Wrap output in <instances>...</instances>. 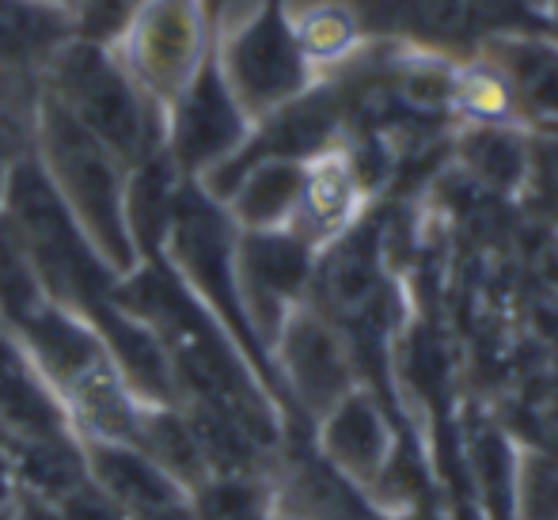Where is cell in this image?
<instances>
[{
    "mask_svg": "<svg viewBox=\"0 0 558 520\" xmlns=\"http://www.w3.org/2000/svg\"><path fill=\"white\" fill-rule=\"evenodd\" d=\"M35 160L107 270L118 281L130 278L141 266L130 225H125V171L130 168L88 130H81L46 92L38 107Z\"/></svg>",
    "mask_w": 558,
    "mask_h": 520,
    "instance_id": "cell-1",
    "label": "cell"
},
{
    "mask_svg": "<svg viewBox=\"0 0 558 520\" xmlns=\"http://www.w3.org/2000/svg\"><path fill=\"white\" fill-rule=\"evenodd\" d=\"M43 92L125 168L163 148V110L133 84L107 46L69 43L43 73Z\"/></svg>",
    "mask_w": 558,
    "mask_h": 520,
    "instance_id": "cell-2",
    "label": "cell"
},
{
    "mask_svg": "<svg viewBox=\"0 0 558 520\" xmlns=\"http://www.w3.org/2000/svg\"><path fill=\"white\" fill-rule=\"evenodd\" d=\"M214 58L228 92L251 122L274 114L312 88V65L281 0H258L247 15H240L225 31V43Z\"/></svg>",
    "mask_w": 558,
    "mask_h": 520,
    "instance_id": "cell-3",
    "label": "cell"
},
{
    "mask_svg": "<svg viewBox=\"0 0 558 520\" xmlns=\"http://www.w3.org/2000/svg\"><path fill=\"white\" fill-rule=\"evenodd\" d=\"M281 399L289 411V433H312L342 396L357 388V358L345 335L312 301L286 315L270 346Z\"/></svg>",
    "mask_w": 558,
    "mask_h": 520,
    "instance_id": "cell-4",
    "label": "cell"
},
{
    "mask_svg": "<svg viewBox=\"0 0 558 520\" xmlns=\"http://www.w3.org/2000/svg\"><path fill=\"white\" fill-rule=\"evenodd\" d=\"M316 255L319 251L289 228L235 235V281H240L243 312H247L251 330L266 353H270L286 315L308 301Z\"/></svg>",
    "mask_w": 558,
    "mask_h": 520,
    "instance_id": "cell-5",
    "label": "cell"
},
{
    "mask_svg": "<svg viewBox=\"0 0 558 520\" xmlns=\"http://www.w3.org/2000/svg\"><path fill=\"white\" fill-rule=\"evenodd\" d=\"M251 118L228 92L217 58L206 53L175 104L163 110V153L183 179H202L247 141Z\"/></svg>",
    "mask_w": 558,
    "mask_h": 520,
    "instance_id": "cell-6",
    "label": "cell"
},
{
    "mask_svg": "<svg viewBox=\"0 0 558 520\" xmlns=\"http://www.w3.org/2000/svg\"><path fill=\"white\" fill-rule=\"evenodd\" d=\"M266 491L281 520H396L319 452L312 433H286L266 468Z\"/></svg>",
    "mask_w": 558,
    "mask_h": 520,
    "instance_id": "cell-7",
    "label": "cell"
},
{
    "mask_svg": "<svg viewBox=\"0 0 558 520\" xmlns=\"http://www.w3.org/2000/svg\"><path fill=\"white\" fill-rule=\"evenodd\" d=\"M118 38L130 46V53L118 58L122 69L160 110L175 104L206 61L198 0H148Z\"/></svg>",
    "mask_w": 558,
    "mask_h": 520,
    "instance_id": "cell-8",
    "label": "cell"
},
{
    "mask_svg": "<svg viewBox=\"0 0 558 520\" xmlns=\"http://www.w3.org/2000/svg\"><path fill=\"white\" fill-rule=\"evenodd\" d=\"M312 440L342 475L361 483L368 494L380 486V479L388 475L391 460H396L391 418L384 411L380 396L361 388V384L312 425Z\"/></svg>",
    "mask_w": 558,
    "mask_h": 520,
    "instance_id": "cell-9",
    "label": "cell"
},
{
    "mask_svg": "<svg viewBox=\"0 0 558 520\" xmlns=\"http://www.w3.org/2000/svg\"><path fill=\"white\" fill-rule=\"evenodd\" d=\"M0 430L8 440H81L31 353L0 327Z\"/></svg>",
    "mask_w": 558,
    "mask_h": 520,
    "instance_id": "cell-10",
    "label": "cell"
},
{
    "mask_svg": "<svg viewBox=\"0 0 558 520\" xmlns=\"http://www.w3.org/2000/svg\"><path fill=\"white\" fill-rule=\"evenodd\" d=\"M84 463H88V479L104 494H111L118 506L133 520H145L163 509H175L186 501V491L137 445L125 440H81Z\"/></svg>",
    "mask_w": 558,
    "mask_h": 520,
    "instance_id": "cell-11",
    "label": "cell"
},
{
    "mask_svg": "<svg viewBox=\"0 0 558 520\" xmlns=\"http://www.w3.org/2000/svg\"><path fill=\"white\" fill-rule=\"evenodd\" d=\"M361 194H365V186H361L350 156L327 148L324 156L308 160V168H304V191L293 220H289V232H296L316 251L331 247L338 235L350 232L353 220H357Z\"/></svg>",
    "mask_w": 558,
    "mask_h": 520,
    "instance_id": "cell-12",
    "label": "cell"
},
{
    "mask_svg": "<svg viewBox=\"0 0 558 520\" xmlns=\"http://www.w3.org/2000/svg\"><path fill=\"white\" fill-rule=\"evenodd\" d=\"M76 43V8L58 0H0V73L43 76Z\"/></svg>",
    "mask_w": 558,
    "mask_h": 520,
    "instance_id": "cell-13",
    "label": "cell"
},
{
    "mask_svg": "<svg viewBox=\"0 0 558 520\" xmlns=\"http://www.w3.org/2000/svg\"><path fill=\"white\" fill-rule=\"evenodd\" d=\"M483 61L506 81L521 114L558 125V43L551 35H494Z\"/></svg>",
    "mask_w": 558,
    "mask_h": 520,
    "instance_id": "cell-14",
    "label": "cell"
},
{
    "mask_svg": "<svg viewBox=\"0 0 558 520\" xmlns=\"http://www.w3.org/2000/svg\"><path fill=\"white\" fill-rule=\"evenodd\" d=\"M304 168L301 160H263L240 176L232 194L221 202L225 213L240 232H274L289 228L304 191Z\"/></svg>",
    "mask_w": 558,
    "mask_h": 520,
    "instance_id": "cell-15",
    "label": "cell"
},
{
    "mask_svg": "<svg viewBox=\"0 0 558 520\" xmlns=\"http://www.w3.org/2000/svg\"><path fill=\"white\" fill-rule=\"evenodd\" d=\"M460 156L483 183L498 191H513L532 179V145L517 133V125H471L460 141Z\"/></svg>",
    "mask_w": 558,
    "mask_h": 520,
    "instance_id": "cell-16",
    "label": "cell"
},
{
    "mask_svg": "<svg viewBox=\"0 0 558 520\" xmlns=\"http://www.w3.org/2000/svg\"><path fill=\"white\" fill-rule=\"evenodd\" d=\"M43 76L0 73V183L20 160L35 153Z\"/></svg>",
    "mask_w": 558,
    "mask_h": 520,
    "instance_id": "cell-17",
    "label": "cell"
},
{
    "mask_svg": "<svg viewBox=\"0 0 558 520\" xmlns=\"http://www.w3.org/2000/svg\"><path fill=\"white\" fill-rule=\"evenodd\" d=\"M293 23V35L301 43L308 65L335 61L357 46V12L345 0H312V4L286 12Z\"/></svg>",
    "mask_w": 558,
    "mask_h": 520,
    "instance_id": "cell-18",
    "label": "cell"
},
{
    "mask_svg": "<svg viewBox=\"0 0 558 520\" xmlns=\"http://www.w3.org/2000/svg\"><path fill=\"white\" fill-rule=\"evenodd\" d=\"M194 520H278L266 491V475L209 479L191 494Z\"/></svg>",
    "mask_w": 558,
    "mask_h": 520,
    "instance_id": "cell-19",
    "label": "cell"
},
{
    "mask_svg": "<svg viewBox=\"0 0 558 520\" xmlns=\"http://www.w3.org/2000/svg\"><path fill=\"white\" fill-rule=\"evenodd\" d=\"M513 520H558V456L547 448L513 452Z\"/></svg>",
    "mask_w": 558,
    "mask_h": 520,
    "instance_id": "cell-20",
    "label": "cell"
},
{
    "mask_svg": "<svg viewBox=\"0 0 558 520\" xmlns=\"http://www.w3.org/2000/svg\"><path fill=\"white\" fill-rule=\"evenodd\" d=\"M145 4L148 0H81L76 4V38L96 46L114 43Z\"/></svg>",
    "mask_w": 558,
    "mask_h": 520,
    "instance_id": "cell-21",
    "label": "cell"
},
{
    "mask_svg": "<svg viewBox=\"0 0 558 520\" xmlns=\"http://www.w3.org/2000/svg\"><path fill=\"white\" fill-rule=\"evenodd\" d=\"M53 506H58L61 520H133L111 498V494L99 491V486L92 483V479H84L81 486H73L69 494H61V498L53 501Z\"/></svg>",
    "mask_w": 558,
    "mask_h": 520,
    "instance_id": "cell-22",
    "label": "cell"
},
{
    "mask_svg": "<svg viewBox=\"0 0 558 520\" xmlns=\"http://www.w3.org/2000/svg\"><path fill=\"white\" fill-rule=\"evenodd\" d=\"M145 520H194V513H191V498H186L183 506L163 509V513H153V517H145Z\"/></svg>",
    "mask_w": 558,
    "mask_h": 520,
    "instance_id": "cell-23",
    "label": "cell"
},
{
    "mask_svg": "<svg viewBox=\"0 0 558 520\" xmlns=\"http://www.w3.org/2000/svg\"><path fill=\"white\" fill-rule=\"evenodd\" d=\"M0 520H12V501H8V506H0Z\"/></svg>",
    "mask_w": 558,
    "mask_h": 520,
    "instance_id": "cell-24",
    "label": "cell"
},
{
    "mask_svg": "<svg viewBox=\"0 0 558 520\" xmlns=\"http://www.w3.org/2000/svg\"><path fill=\"white\" fill-rule=\"evenodd\" d=\"M551 38L558 43V8H555V23H551Z\"/></svg>",
    "mask_w": 558,
    "mask_h": 520,
    "instance_id": "cell-25",
    "label": "cell"
},
{
    "mask_svg": "<svg viewBox=\"0 0 558 520\" xmlns=\"http://www.w3.org/2000/svg\"><path fill=\"white\" fill-rule=\"evenodd\" d=\"M58 4H69V8H76V4H81V0H58Z\"/></svg>",
    "mask_w": 558,
    "mask_h": 520,
    "instance_id": "cell-26",
    "label": "cell"
},
{
    "mask_svg": "<svg viewBox=\"0 0 558 520\" xmlns=\"http://www.w3.org/2000/svg\"><path fill=\"white\" fill-rule=\"evenodd\" d=\"M555 8H558V0H555Z\"/></svg>",
    "mask_w": 558,
    "mask_h": 520,
    "instance_id": "cell-27",
    "label": "cell"
}]
</instances>
